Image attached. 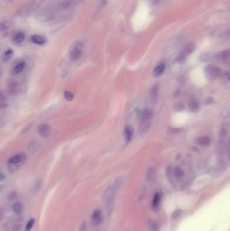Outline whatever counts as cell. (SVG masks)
<instances>
[{
	"label": "cell",
	"mask_w": 230,
	"mask_h": 231,
	"mask_svg": "<svg viewBox=\"0 0 230 231\" xmlns=\"http://www.w3.org/2000/svg\"><path fill=\"white\" fill-rule=\"evenodd\" d=\"M38 133L39 135L43 138L49 137L52 133V130L49 125L43 124L40 125L38 128Z\"/></svg>",
	"instance_id": "obj_6"
},
{
	"label": "cell",
	"mask_w": 230,
	"mask_h": 231,
	"mask_svg": "<svg viewBox=\"0 0 230 231\" xmlns=\"http://www.w3.org/2000/svg\"><path fill=\"white\" fill-rule=\"evenodd\" d=\"M0 176H1V179H0V180H1V182H2V181H3V180H4L5 176L3 173H1V175H0Z\"/></svg>",
	"instance_id": "obj_35"
},
{
	"label": "cell",
	"mask_w": 230,
	"mask_h": 231,
	"mask_svg": "<svg viewBox=\"0 0 230 231\" xmlns=\"http://www.w3.org/2000/svg\"><path fill=\"white\" fill-rule=\"evenodd\" d=\"M151 127V122L147 121H141V124L140 125L139 132L141 135H144L146 134Z\"/></svg>",
	"instance_id": "obj_16"
},
{
	"label": "cell",
	"mask_w": 230,
	"mask_h": 231,
	"mask_svg": "<svg viewBox=\"0 0 230 231\" xmlns=\"http://www.w3.org/2000/svg\"><path fill=\"white\" fill-rule=\"evenodd\" d=\"M84 45L81 41H76L71 46L69 51L70 58L72 60H77L82 56Z\"/></svg>",
	"instance_id": "obj_3"
},
{
	"label": "cell",
	"mask_w": 230,
	"mask_h": 231,
	"mask_svg": "<svg viewBox=\"0 0 230 231\" xmlns=\"http://www.w3.org/2000/svg\"><path fill=\"white\" fill-rule=\"evenodd\" d=\"M153 116V112L149 108H146L143 112L142 116H141V121L151 122Z\"/></svg>",
	"instance_id": "obj_17"
},
{
	"label": "cell",
	"mask_w": 230,
	"mask_h": 231,
	"mask_svg": "<svg viewBox=\"0 0 230 231\" xmlns=\"http://www.w3.org/2000/svg\"><path fill=\"white\" fill-rule=\"evenodd\" d=\"M229 80H230V75H229Z\"/></svg>",
	"instance_id": "obj_38"
},
{
	"label": "cell",
	"mask_w": 230,
	"mask_h": 231,
	"mask_svg": "<svg viewBox=\"0 0 230 231\" xmlns=\"http://www.w3.org/2000/svg\"><path fill=\"white\" fill-rule=\"evenodd\" d=\"M161 2V0H153V3H154L155 4L156 3H158Z\"/></svg>",
	"instance_id": "obj_36"
},
{
	"label": "cell",
	"mask_w": 230,
	"mask_h": 231,
	"mask_svg": "<svg viewBox=\"0 0 230 231\" xmlns=\"http://www.w3.org/2000/svg\"><path fill=\"white\" fill-rule=\"evenodd\" d=\"M134 136V129L130 125H126L124 130V137L127 143H130Z\"/></svg>",
	"instance_id": "obj_8"
},
{
	"label": "cell",
	"mask_w": 230,
	"mask_h": 231,
	"mask_svg": "<svg viewBox=\"0 0 230 231\" xmlns=\"http://www.w3.org/2000/svg\"><path fill=\"white\" fill-rule=\"evenodd\" d=\"M157 175L156 170L155 168L151 167L147 170L146 174V180L148 182H152L155 180Z\"/></svg>",
	"instance_id": "obj_15"
},
{
	"label": "cell",
	"mask_w": 230,
	"mask_h": 231,
	"mask_svg": "<svg viewBox=\"0 0 230 231\" xmlns=\"http://www.w3.org/2000/svg\"><path fill=\"white\" fill-rule=\"evenodd\" d=\"M161 194L159 193H157L155 194L154 197L153 198L152 201V208L153 209H157L159 208V204L161 202Z\"/></svg>",
	"instance_id": "obj_18"
},
{
	"label": "cell",
	"mask_w": 230,
	"mask_h": 231,
	"mask_svg": "<svg viewBox=\"0 0 230 231\" xmlns=\"http://www.w3.org/2000/svg\"><path fill=\"white\" fill-rule=\"evenodd\" d=\"M16 195L15 193H12L10 194V200H13V199L16 197Z\"/></svg>",
	"instance_id": "obj_34"
},
{
	"label": "cell",
	"mask_w": 230,
	"mask_h": 231,
	"mask_svg": "<svg viewBox=\"0 0 230 231\" xmlns=\"http://www.w3.org/2000/svg\"><path fill=\"white\" fill-rule=\"evenodd\" d=\"M76 1V0H57L47 7L43 12L50 17L55 14L70 9L74 6Z\"/></svg>",
	"instance_id": "obj_1"
},
{
	"label": "cell",
	"mask_w": 230,
	"mask_h": 231,
	"mask_svg": "<svg viewBox=\"0 0 230 231\" xmlns=\"http://www.w3.org/2000/svg\"><path fill=\"white\" fill-rule=\"evenodd\" d=\"M25 156L24 153H18L12 156L8 160V163L11 165H18L25 160Z\"/></svg>",
	"instance_id": "obj_9"
},
{
	"label": "cell",
	"mask_w": 230,
	"mask_h": 231,
	"mask_svg": "<svg viewBox=\"0 0 230 231\" xmlns=\"http://www.w3.org/2000/svg\"><path fill=\"white\" fill-rule=\"evenodd\" d=\"M117 193H118V191L112 185L107 187L103 193V199L105 203V206H106L107 212L109 214H111L114 210Z\"/></svg>",
	"instance_id": "obj_2"
},
{
	"label": "cell",
	"mask_w": 230,
	"mask_h": 231,
	"mask_svg": "<svg viewBox=\"0 0 230 231\" xmlns=\"http://www.w3.org/2000/svg\"><path fill=\"white\" fill-rule=\"evenodd\" d=\"M25 38V34H24L22 32H18V33L14 36V41H15V43L20 44V43H22L24 41Z\"/></svg>",
	"instance_id": "obj_25"
},
{
	"label": "cell",
	"mask_w": 230,
	"mask_h": 231,
	"mask_svg": "<svg viewBox=\"0 0 230 231\" xmlns=\"http://www.w3.org/2000/svg\"><path fill=\"white\" fill-rule=\"evenodd\" d=\"M147 229L148 231H159V226L158 223L155 220H149L147 224Z\"/></svg>",
	"instance_id": "obj_20"
},
{
	"label": "cell",
	"mask_w": 230,
	"mask_h": 231,
	"mask_svg": "<svg viewBox=\"0 0 230 231\" xmlns=\"http://www.w3.org/2000/svg\"><path fill=\"white\" fill-rule=\"evenodd\" d=\"M195 50V46L192 42H190L187 43L185 46H184L183 51L180 53V54L179 55V58L181 60H184L185 58H186L187 55H190L191 54L194 52Z\"/></svg>",
	"instance_id": "obj_5"
},
{
	"label": "cell",
	"mask_w": 230,
	"mask_h": 231,
	"mask_svg": "<svg viewBox=\"0 0 230 231\" xmlns=\"http://www.w3.org/2000/svg\"><path fill=\"white\" fill-rule=\"evenodd\" d=\"M87 224L86 222H83L81 224H80V228H79V231H86L87 230Z\"/></svg>",
	"instance_id": "obj_33"
},
{
	"label": "cell",
	"mask_w": 230,
	"mask_h": 231,
	"mask_svg": "<svg viewBox=\"0 0 230 231\" xmlns=\"http://www.w3.org/2000/svg\"><path fill=\"white\" fill-rule=\"evenodd\" d=\"M159 95V86L155 84L153 86L149 92V99L152 103H155L158 99Z\"/></svg>",
	"instance_id": "obj_10"
},
{
	"label": "cell",
	"mask_w": 230,
	"mask_h": 231,
	"mask_svg": "<svg viewBox=\"0 0 230 231\" xmlns=\"http://www.w3.org/2000/svg\"><path fill=\"white\" fill-rule=\"evenodd\" d=\"M229 148H230V141H229Z\"/></svg>",
	"instance_id": "obj_37"
},
{
	"label": "cell",
	"mask_w": 230,
	"mask_h": 231,
	"mask_svg": "<svg viewBox=\"0 0 230 231\" xmlns=\"http://www.w3.org/2000/svg\"><path fill=\"white\" fill-rule=\"evenodd\" d=\"M217 58L221 61H225L230 58V49L229 50H226L220 52L217 55Z\"/></svg>",
	"instance_id": "obj_22"
},
{
	"label": "cell",
	"mask_w": 230,
	"mask_h": 231,
	"mask_svg": "<svg viewBox=\"0 0 230 231\" xmlns=\"http://www.w3.org/2000/svg\"><path fill=\"white\" fill-rule=\"evenodd\" d=\"M204 72L208 79L214 80L219 76L221 74V69L216 66L209 65V66H206L204 69Z\"/></svg>",
	"instance_id": "obj_4"
},
{
	"label": "cell",
	"mask_w": 230,
	"mask_h": 231,
	"mask_svg": "<svg viewBox=\"0 0 230 231\" xmlns=\"http://www.w3.org/2000/svg\"><path fill=\"white\" fill-rule=\"evenodd\" d=\"M188 109L190 112H195L199 108V103L196 100H192L188 103Z\"/></svg>",
	"instance_id": "obj_23"
},
{
	"label": "cell",
	"mask_w": 230,
	"mask_h": 231,
	"mask_svg": "<svg viewBox=\"0 0 230 231\" xmlns=\"http://www.w3.org/2000/svg\"><path fill=\"white\" fill-rule=\"evenodd\" d=\"M7 103L6 101V97L3 96V93H2V94H1V109H4L7 108Z\"/></svg>",
	"instance_id": "obj_30"
},
{
	"label": "cell",
	"mask_w": 230,
	"mask_h": 231,
	"mask_svg": "<svg viewBox=\"0 0 230 231\" xmlns=\"http://www.w3.org/2000/svg\"><path fill=\"white\" fill-rule=\"evenodd\" d=\"M25 66H26V63L24 62V61L19 62L14 66L13 72L15 73V74H20V73H21L24 70H25Z\"/></svg>",
	"instance_id": "obj_19"
},
{
	"label": "cell",
	"mask_w": 230,
	"mask_h": 231,
	"mask_svg": "<svg viewBox=\"0 0 230 231\" xmlns=\"http://www.w3.org/2000/svg\"><path fill=\"white\" fill-rule=\"evenodd\" d=\"M64 97H65V99L67 101H71L73 100L74 97V95L73 94V93L70 91H66L65 92H64Z\"/></svg>",
	"instance_id": "obj_28"
},
{
	"label": "cell",
	"mask_w": 230,
	"mask_h": 231,
	"mask_svg": "<svg viewBox=\"0 0 230 231\" xmlns=\"http://www.w3.org/2000/svg\"><path fill=\"white\" fill-rule=\"evenodd\" d=\"M185 108V105L183 102L181 101H177L174 104H173V109L177 112L183 111Z\"/></svg>",
	"instance_id": "obj_26"
},
{
	"label": "cell",
	"mask_w": 230,
	"mask_h": 231,
	"mask_svg": "<svg viewBox=\"0 0 230 231\" xmlns=\"http://www.w3.org/2000/svg\"><path fill=\"white\" fill-rule=\"evenodd\" d=\"M12 209L15 213L20 214L22 212L23 206L21 204H20V203H15L12 206Z\"/></svg>",
	"instance_id": "obj_27"
},
{
	"label": "cell",
	"mask_w": 230,
	"mask_h": 231,
	"mask_svg": "<svg viewBox=\"0 0 230 231\" xmlns=\"http://www.w3.org/2000/svg\"><path fill=\"white\" fill-rule=\"evenodd\" d=\"M181 212L180 209H177V210L174 211V212H173V214H171V218L172 219L177 218L181 214Z\"/></svg>",
	"instance_id": "obj_32"
},
{
	"label": "cell",
	"mask_w": 230,
	"mask_h": 231,
	"mask_svg": "<svg viewBox=\"0 0 230 231\" xmlns=\"http://www.w3.org/2000/svg\"><path fill=\"white\" fill-rule=\"evenodd\" d=\"M173 175L177 180H182L185 176L184 170L179 166H177L173 170Z\"/></svg>",
	"instance_id": "obj_12"
},
{
	"label": "cell",
	"mask_w": 230,
	"mask_h": 231,
	"mask_svg": "<svg viewBox=\"0 0 230 231\" xmlns=\"http://www.w3.org/2000/svg\"><path fill=\"white\" fill-rule=\"evenodd\" d=\"M35 224V219H31L29 222H28V224H26L25 227V231H31V229H33V227Z\"/></svg>",
	"instance_id": "obj_31"
},
{
	"label": "cell",
	"mask_w": 230,
	"mask_h": 231,
	"mask_svg": "<svg viewBox=\"0 0 230 231\" xmlns=\"http://www.w3.org/2000/svg\"><path fill=\"white\" fill-rule=\"evenodd\" d=\"M146 193H147V186L144 185L140 190V193H139V196H138L139 201L143 200V199L144 198L145 195H146Z\"/></svg>",
	"instance_id": "obj_29"
},
{
	"label": "cell",
	"mask_w": 230,
	"mask_h": 231,
	"mask_svg": "<svg viewBox=\"0 0 230 231\" xmlns=\"http://www.w3.org/2000/svg\"><path fill=\"white\" fill-rule=\"evenodd\" d=\"M103 222V216L101 211L95 209L91 216V223L93 226H99Z\"/></svg>",
	"instance_id": "obj_7"
},
{
	"label": "cell",
	"mask_w": 230,
	"mask_h": 231,
	"mask_svg": "<svg viewBox=\"0 0 230 231\" xmlns=\"http://www.w3.org/2000/svg\"><path fill=\"white\" fill-rule=\"evenodd\" d=\"M165 70V64L164 63H160L153 70V75L155 77H159L163 74Z\"/></svg>",
	"instance_id": "obj_14"
},
{
	"label": "cell",
	"mask_w": 230,
	"mask_h": 231,
	"mask_svg": "<svg viewBox=\"0 0 230 231\" xmlns=\"http://www.w3.org/2000/svg\"><path fill=\"white\" fill-rule=\"evenodd\" d=\"M219 39L223 41H230V28L221 32L219 35Z\"/></svg>",
	"instance_id": "obj_24"
},
{
	"label": "cell",
	"mask_w": 230,
	"mask_h": 231,
	"mask_svg": "<svg viewBox=\"0 0 230 231\" xmlns=\"http://www.w3.org/2000/svg\"><path fill=\"white\" fill-rule=\"evenodd\" d=\"M31 41L35 44L39 45V46H42L47 42V39L42 35H34L31 36Z\"/></svg>",
	"instance_id": "obj_13"
},
{
	"label": "cell",
	"mask_w": 230,
	"mask_h": 231,
	"mask_svg": "<svg viewBox=\"0 0 230 231\" xmlns=\"http://www.w3.org/2000/svg\"><path fill=\"white\" fill-rule=\"evenodd\" d=\"M196 143L202 147H208L211 144V138L208 135H203L199 138H197L196 140Z\"/></svg>",
	"instance_id": "obj_11"
},
{
	"label": "cell",
	"mask_w": 230,
	"mask_h": 231,
	"mask_svg": "<svg viewBox=\"0 0 230 231\" xmlns=\"http://www.w3.org/2000/svg\"><path fill=\"white\" fill-rule=\"evenodd\" d=\"M13 55H14L13 50H11V49H8V50H7L3 54L2 60L3 62H7L11 60L12 58Z\"/></svg>",
	"instance_id": "obj_21"
}]
</instances>
